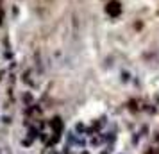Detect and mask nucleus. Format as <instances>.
Listing matches in <instances>:
<instances>
[{
  "label": "nucleus",
  "instance_id": "nucleus-1",
  "mask_svg": "<svg viewBox=\"0 0 159 154\" xmlns=\"http://www.w3.org/2000/svg\"><path fill=\"white\" fill-rule=\"evenodd\" d=\"M106 13H107L109 16H118L120 15V4L118 2H109L107 4V7H106Z\"/></svg>",
  "mask_w": 159,
  "mask_h": 154
},
{
  "label": "nucleus",
  "instance_id": "nucleus-2",
  "mask_svg": "<svg viewBox=\"0 0 159 154\" xmlns=\"http://www.w3.org/2000/svg\"><path fill=\"white\" fill-rule=\"evenodd\" d=\"M52 127H54V133H61V129H63V122H61V118H54L52 120Z\"/></svg>",
  "mask_w": 159,
  "mask_h": 154
},
{
  "label": "nucleus",
  "instance_id": "nucleus-3",
  "mask_svg": "<svg viewBox=\"0 0 159 154\" xmlns=\"http://www.w3.org/2000/svg\"><path fill=\"white\" fill-rule=\"evenodd\" d=\"M2 20H4V13H2V9H0V23H2Z\"/></svg>",
  "mask_w": 159,
  "mask_h": 154
},
{
  "label": "nucleus",
  "instance_id": "nucleus-4",
  "mask_svg": "<svg viewBox=\"0 0 159 154\" xmlns=\"http://www.w3.org/2000/svg\"><path fill=\"white\" fill-rule=\"evenodd\" d=\"M82 154H89V152H86V151H84V152H82Z\"/></svg>",
  "mask_w": 159,
  "mask_h": 154
}]
</instances>
